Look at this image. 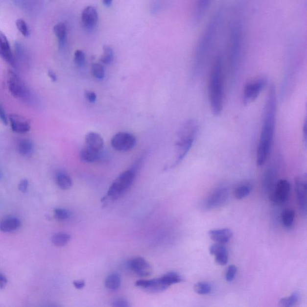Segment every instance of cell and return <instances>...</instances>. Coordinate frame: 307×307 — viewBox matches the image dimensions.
Wrapping results in <instances>:
<instances>
[{"label":"cell","mask_w":307,"mask_h":307,"mask_svg":"<svg viewBox=\"0 0 307 307\" xmlns=\"http://www.w3.org/2000/svg\"><path fill=\"white\" fill-rule=\"evenodd\" d=\"M300 296L297 292H293L289 297L282 298L280 301V305L285 307L295 306L300 300Z\"/></svg>","instance_id":"32"},{"label":"cell","mask_w":307,"mask_h":307,"mask_svg":"<svg viewBox=\"0 0 307 307\" xmlns=\"http://www.w3.org/2000/svg\"><path fill=\"white\" fill-rule=\"evenodd\" d=\"M113 0H102V2L104 5L106 7H109L111 6L113 3Z\"/></svg>","instance_id":"49"},{"label":"cell","mask_w":307,"mask_h":307,"mask_svg":"<svg viewBox=\"0 0 307 307\" xmlns=\"http://www.w3.org/2000/svg\"><path fill=\"white\" fill-rule=\"evenodd\" d=\"M121 283V278L118 274H112L106 278L105 286L111 290L119 289Z\"/></svg>","instance_id":"28"},{"label":"cell","mask_w":307,"mask_h":307,"mask_svg":"<svg viewBox=\"0 0 307 307\" xmlns=\"http://www.w3.org/2000/svg\"><path fill=\"white\" fill-rule=\"evenodd\" d=\"M295 215L294 211L290 209L285 210L282 214L283 225L285 228H289L293 225L295 220Z\"/></svg>","instance_id":"31"},{"label":"cell","mask_w":307,"mask_h":307,"mask_svg":"<svg viewBox=\"0 0 307 307\" xmlns=\"http://www.w3.org/2000/svg\"><path fill=\"white\" fill-rule=\"evenodd\" d=\"M8 87L13 97L28 104H34L33 93L15 71H9L8 73Z\"/></svg>","instance_id":"6"},{"label":"cell","mask_w":307,"mask_h":307,"mask_svg":"<svg viewBox=\"0 0 307 307\" xmlns=\"http://www.w3.org/2000/svg\"><path fill=\"white\" fill-rule=\"evenodd\" d=\"M194 290L197 294L206 295L212 292V287L208 283L199 282L194 285Z\"/></svg>","instance_id":"34"},{"label":"cell","mask_w":307,"mask_h":307,"mask_svg":"<svg viewBox=\"0 0 307 307\" xmlns=\"http://www.w3.org/2000/svg\"><path fill=\"white\" fill-rule=\"evenodd\" d=\"M228 44V69L230 76L234 78L239 71L244 44V26L238 16L232 19L229 24Z\"/></svg>","instance_id":"4"},{"label":"cell","mask_w":307,"mask_h":307,"mask_svg":"<svg viewBox=\"0 0 307 307\" xmlns=\"http://www.w3.org/2000/svg\"><path fill=\"white\" fill-rule=\"evenodd\" d=\"M268 80L264 76H259L251 80L243 89L242 101L244 106L249 105L257 99L266 87Z\"/></svg>","instance_id":"8"},{"label":"cell","mask_w":307,"mask_h":307,"mask_svg":"<svg viewBox=\"0 0 307 307\" xmlns=\"http://www.w3.org/2000/svg\"><path fill=\"white\" fill-rule=\"evenodd\" d=\"M229 193V189L226 186L218 187L205 200L204 207L206 210H213L223 206L228 200Z\"/></svg>","instance_id":"9"},{"label":"cell","mask_w":307,"mask_h":307,"mask_svg":"<svg viewBox=\"0 0 307 307\" xmlns=\"http://www.w3.org/2000/svg\"><path fill=\"white\" fill-rule=\"evenodd\" d=\"M136 140L129 133L119 132L115 135L111 140L112 146L117 151H127L134 148Z\"/></svg>","instance_id":"10"},{"label":"cell","mask_w":307,"mask_h":307,"mask_svg":"<svg viewBox=\"0 0 307 307\" xmlns=\"http://www.w3.org/2000/svg\"><path fill=\"white\" fill-rule=\"evenodd\" d=\"M114 60V51L109 46L103 47V53L100 58V61L104 65H110Z\"/></svg>","instance_id":"35"},{"label":"cell","mask_w":307,"mask_h":307,"mask_svg":"<svg viewBox=\"0 0 307 307\" xmlns=\"http://www.w3.org/2000/svg\"><path fill=\"white\" fill-rule=\"evenodd\" d=\"M273 190L271 195V201L277 204H283L287 201L290 191L289 181L286 180L277 181Z\"/></svg>","instance_id":"13"},{"label":"cell","mask_w":307,"mask_h":307,"mask_svg":"<svg viewBox=\"0 0 307 307\" xmlns=\"http://www.w3.org/2000/svg\"><path fill=\"white\" fill-rule=\"evenodd\" d=\"M0 57L12 68H15L17 64L9 40L6 34L1 30H0Z\"/></svg>","instance_id":"15"},{"label":"cell","mask_w":307,"mask_h":307,"mask_svg":"<svg viewBox=\"0 0 307 307\" xmlns=\"http://www.w3.org/2000/svg\"><path fill=\"white\" fill-rule=\"evenodd\" d=\"M128 267L136 275L141 277L150 276L153 273V268L145 259L136 258L128 263Z\"/></svg>","instance_id":"14"},{"label":"cell","mask_w":307,"mask_h":307,"mask_svg":"<svg viewBox=\"0 0 307 307\" xmlns=\"http://www.w3.org/2000/svg\"><path fill=\"white\" fill-rule=\"evenodd\" d=\"M8 119H9L10 126L13 132L19 134H24V133L30 132V122L25 117L20 115L13 114L10 115Z\"/></svg>","instance_id":"16"},{"label":"cell","mask_w":307,"mask_h":307,"mask_svg":"<svg viewBox=\"0 0 307 307\" xmlns=\"http://www.w3.org/2000/svg\"><path fill=\"white\" fill-rule=\"evenodd\" d=\"M199 132V124L196 119H189L181 125L175 143L176 157L173 166L180 164L185 158L196 141Z\"/></svg>","instance_id":"5"},{"label":"cell","mask_w":307,"mask_h":307,"mask_svg":"<svg viewBox=\"0 0 307 307\" xmlns=\"http://www.w3.org/2000/svg\"><path fill=\"white\" fill-rule=\"evenodd\" d=\"M28 185V181L27 180H23L19 184L18 189L22 193H26L27 191Z\"/></svg>","instance_id":"44"},{"label":"cell","mask_w":307,"mask_h":307,"mask_svg":"<svg viewBox=\"0 0 307 307\" xmlns=\"http://www.w3.org/2000/svg\"><path fill=\"white\" fill-rule=\"evenodd\" d=\"M135 176L136 173L132 170L121 173L112 184L105 198H109L111 201L118 199L132 186Z\"/></svg>","instance_id":"7"},{"label":"cell","mask_w":307,"mask_h":307,"mask_svg":"<svg viewBox=\"0 0 307 307\" xmlns=\"http://www.w3.org/2000/svg\"><path fill=\"white\" fill-rule=\"evenodd\" d=\"M208 100L214 116L222 113L225 101V65L222 56L217 55L211 67L208 85Z\"/></svg>","instance_id":"3"},{"label":"cell","mask_w":307,"mask_h":307,"mask_svg":"<svg viewBox=\"0 0 307 307\" xmlns=\"http://www.w3.org/2000/svg\"><path fill=\"white\" fill-rule=\"evenodd\" d=\"M71 236L66 233H57L51 237L52 244L57 247H64L70 241Z\"/></svg>","instance_id":"30"},{"label":"cell","mask_w":307,"mask_h":307,"mask_svg":"<svg viewBox=\"0 0 307 307\" xmlns=\"http://www.w3.org/2000/svg\"><path fill=\"white\" fill-rule=\"evenodd\" d=\"M80 159L85 163L97 162L100 157V151L86 147L83 148L79 154Z\"/></svg>","instance_id":"23"},{"label":"cell","mask_w":307,"mask_h":307,"mask_svg":"<svg viewBox=\"0 0 307 307\" xmlns=\"http://www.w3.org/2000/svg\"><path fill=\"white\" fill-rule=\"evenodd\" d=\"M237 268L236 266L230 265L228 267L226 274V280L228 282H231L235 279L237 273Z\"/></svg>","instance_id":"40"},{"label":"cell","mask_w":307,"mask_h":307,"mask_svg":"<svg viewBox=\"0 0 307 307\" xmlns=\"http://www.w3.org/2000/svg\"><path fill=\"white\" fill-rule=\"evenodd\" d=\"M136 286L142 288L143 289L149 292H161L167 289V287L163 284L159 279L152 280H140L136 282Z\"/></svg>","instance_id":"18"},{"label":"cell","mask_w":307,"mask_h":307,"mask_svg":"<svg viewBox=\"0 0 307 307\" xmlns=\"http://www.w3.org/2000/svg\"><path fill=\"white\" fill-rule=\"evenodd\" d=\"M113 306L115 307H129V303L124 299H118L113 303Z\"/></svg>","instance_id":"43"},{"label":"cell","mask_w":307,"mask_h":307,"mask_svg":"<svg viewBox=\"0 0 307 307\" xmlns=\"http://www.w3.org/2000/svg\"><path fill=\"white\" fill-rule=\"evenodd\" d=\"M213 1V0H196L194 12L195 23L198 24L204 18Z\"/></svg>","instance_id":"20"},{"label":"cell","mask_w":307,"mask_h":307,"mask_svg":"<svg viewBox=\"0 0 307 307\" xmlns=\"http://www.w3.org/2000/svg\"><path fill=\"white\" fill-rule=\"evenodd\" d=\"M307 121L306 119L305 120V121H304V124H303V140H304V143H305L306 145L307 144Z\"/></svg>","instance_id":"47"},{"label":"cell","mask_w":307,"mask_h":307,"mask_svg":"<svg viewBox=\"0 0 307 307\" xmlns=\"http://www.w3.org/2000/svg\"><path fill=\"white\" fill-rule=\"evenodd\" d=\"M48 76H49L50 79H51L53 82L57 81L58 78L57 74H56L53 71H49V72H48Z\"/></svg>","instance_id":"48"},{"label":"cell","mask_w":307,"mask_h":307,"mask_svg":"<svg viewBox=\"0 0 307 307\" xmlns=\"http://www.w3.org/2000/svg\"><path fill=\"white\" fill-rule=\"evenodd\" d=\"M54 215L56 218L59 220H65L70 217V213L62 208H57L54 211Z\"/></svg>","instance_id":"39"},{"label":"cell","mask_w":307,"mask_h":307,"mask_svg":"<svg viewBox=\"0 0 307 307\" xmlns=\"http://www.w3.org/2000/svg\"><path fill=\"white\" fill-rule=\"evenodd\" d=\"M21 226V221L17 218L6 219L0 223V231L4 233H10L17 231Z\"/></svg>","instance_id":"24"},{"label":"cell","mask_w":307,"mask_h":307,"mask_svg":"<svg viewBox=\"0 0 307 307\" xmlns=\"http://www.w3.org/2000/svg\"><path fill=\"white\" fill-rule=\"evenodd\" d=\"M0 121L4 125H7L9 122V119H8L6 112H5L3 107L1 106V104H0Z\"/></svg>","instance_id":"42"},{"label":"cell","mask_w":307,"mask_h":307,"mask_svg":"<svg viewBox=\"0 0 307 307\" xmlns=\"http://www.w3.org/2000/svg\"><path fill=\"white\" fill-rule=\"evenodd\" d=\"M223 17V9L220 8L213 13L197 42L191 68V75L194 79L198 78L206 66L218 36Z\"/></svg>","instance_id":"2"},{"label":"cell","mask_w":307,"mask_h":307,"mask_svg":"<svg viewBox=\"0 0 307 307\" xmlns=\"http://www.w3.org/2000/svg\"><path fill=\"white\" fill-rule=\"evenodd\" d=\"M160 279L161 280L163 284L167 287L183 281V277L175 272H168V273L165 274L164 276L160 277Z\"/></svg>","instance_id":"26"},{"label":"cell","mask_w":307,"mask_h":307,"mask_svg":"<svg viewBox=\"0 0 307 307\" xmlns=\"http://www.w3.org/2000/svg\"><path fill=\"white\" fill-rule=\"evenodd\" d=\"M85 97L90 103H94L97 99V95L94 92L92 91H85Z\"/></svg>","instance_id":"41"},{"label":"cell","mask_w":307,"mask_h":307,"mask_svg":"<svg viewBox=\"0 0 307 307\" xmlns=\"http://www.w3.org/2000/svg\"><path fill=\"white\" fill-rule=\"evenodd\" d=\"M16 26H17L18 31H20L24 37H28L29 35H30V30H29L27 24H26L25 21L23 20V19H18V20L16 21Z\"/></svg>","instance_id":"37"},{"label":"cell","mask_w":307,"mask_h":307,"mask_svg":"<svg viewBox=\"0 0 307 307\" xmlns=\"http://www.w3.org/2000/svg\"><path fill=\"white\" fill-rule=\"evenodd\" d=\"M85 282L84 280H76L73 282L74 286L77 289H81L85 286Z\"/></svg>","instance_id":"45"},{"label":"cell","mask_w":307,"mask_h":307,"mask_svg":"<svg viewBox=\"0 0 307 307\" xmlns=\"http://www.w3.org/2000/svg\"><path fill=\"white\" fill-rule=\"evenodd\" d=\"M93 75L98 79H102L105 76V68L100 64H93L92 68Z\"/></svg>","instance_id":"36"},{"label":"cell","mask_w":307,"mask_h":307,"mask_svg":"<svg viewBox=\"0 0 307 307\" xmlns=\"http://www.w3.org/2000/svg\"><path fill=\"white\" fill-rule=\"evenodd\" d=\"M85 142L87 147L100 151L104 145L102 137L97 133L90 132L85 136Z\"/></svg>","instance_id":"22"},{"label":"cell","mask_w":307,"mask_h":307,"mask_svg":"<svg viewBox=\"0 0 307 307\" xmlns=\"http://www.w3.org/2000/svg\"><path fill=\"white\" fill-rule=\"evenodd\" d=\"M210 253L215 256V261L218 265L225 266L228 263V251L222 244L216 243L212 245L210 248Z\"/></svg>","instance_id":"19"},{"label":"cell","mask_w":307,"mask_h":307,"mask_svg":"<svg viewBox=\"0 0 307 307\" xmlns=\"http://www.w3.org/2000/svg\"><path fill=\"white\" fill-rule=\"evenodd\" d=\"M74 61L76 66L78 67L84 66L85 64V61H86L85 53L81 50H77L76 51L74 52Z\"/></svg>","instance_id":"38"},{"label":"cell","mask_w":307,"mask_h":307,"mask_svg":"<svg viewBox=\"0 0 307 307\" xmlns=\"http://www.w3.org/2000/svg\"><path fill=\"white\" fill-rule=\"evenodd\" d=\"M252 186L250 184H244L239 186L235 191V196L237 199H242L247 197L252 191Z\"/></svg>","instance_id":"33"},{"label":"cell","mask_w":307,"mask_h":307,"mask_svg":"<svg viewBox=\"0 0 307 307\" xmlns=\"http://www.w3.org/2000/svg\"><path fill=\"white\" fill-rule=\"evenodd\" d=\"M18 150L19 153L23 156H29L33 153L34 145L32 141L29 140H22L18 142Z\"/></svg>","instance_id":"27"},{"label":"cell","mask_w":307,"mask_h":307,"mask_svg":"<svg viewBox=\"0 0 307 307\" xmlns=\"http://www.w3.org/2000/svg\"><path fill=\"white\" fill-rule=\"evenodd\" d=\"M81 20L83 25L87 30L94 29L98 20L97 10L93 6L87 7L83 10Z\"/></svg>","instance_id":"17"},{"label":"cell","mask_w":307,"mask_h":307,"mask_svg":"<svg viewBox=\"0 0 307 307\" xmlns=\"http://www.w3.org/2000/svg\"><path fill=\"white\" fill-rule=\"evenodd\" d=\"M56 181L61 189H68L71 188L73 182L69 176L64 172H59L56 175Z\"/></svg>","instance_id":"29"},{"label":"cell","mask_w":307,"mask_h":307,"mask_svg":"<svg viewBox=\"0 0 307 307\" xmlns=\"http://www.w3.org/2000/svg\"><path fill=\"white\" fill-rule=\"evenodd\" d=\"M277 98L276 88L270 85L263 108L262 123L256 150V164L261 167L270 156L276 127Z\"/></svg>","instance_id":"1"},{"label":"cell","mask_w":307,"mask_h":307,"mask_svg":"<svg viewBox=\"0 0 307 307\" xmlns=\"http://www.w3.org/2000/svg\"><path fill=\"white\" fill-rule=\"evenodd\" d=\"M279 171V164L278 160H274L268 165L264 173L263 188L266 191H272L276 186Z\"/></svg>","instance_id":"12"},{"label":"cell","mask_w":307,"mask_h":307,"mask_svg":"<svg viewBox=\"0 0 307 307\" xmlns=\"http://www.w3.org/2000/svg\"><path fill=\"white\" fill-rule=\"evenodd\" d=\"M53 32L58 40L60 49H63L66 44L67 28L65 24L60 23L56 24L53 27Z\"/></svg>","instance_id":"25"},{"label":"cell","mask_w":307,"mask_h":307,"mask_svg":"<svg viewBox=\"0 0 307 307\" xmlns=\"http://www.w3.org/2000/svg\"><path fill=\"white\" fill-rule=\"evenodd\" d=\"M7 284V280L6 277L3 275L0 274V289H3L6 286Z\"/></svg>","instance_id":"46"},{"label":"cell","mask_w":307,"mask_h":307,"mask_svg":"<svg viewBox=\"0 0 307 307\" xmlns=\"http://www.w3.org/2000/svg\"><path fill=\"white\" fill-rule=\"evenodd\" d=\"M295 187L296 198L298 202L299 207L302 213L306 217L307 215V175L298 176L295 180Z\"/></svg>","instance_id":"11"},{"label":"cell","mask_w":307,"mask_h":307,"mask_svg":"<svg viewBox=\"0 0 307 307\" xmlns=\"http://www.w3.org/2000/svg\"><path fill=\"white\" fill-rule=\"evenodd\" d=\"M210 238L219 244H226L231 239L233 233L229 229H214L208 232Z\"/></svg>","instance_id":"21"}]
</instances>
